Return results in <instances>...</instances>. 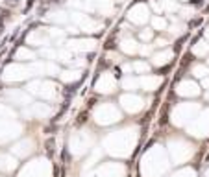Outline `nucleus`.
Segmentation results:
<instances>
[]
</instances>
